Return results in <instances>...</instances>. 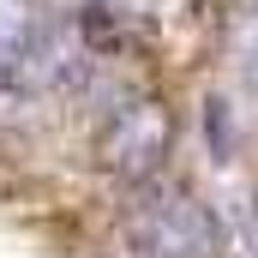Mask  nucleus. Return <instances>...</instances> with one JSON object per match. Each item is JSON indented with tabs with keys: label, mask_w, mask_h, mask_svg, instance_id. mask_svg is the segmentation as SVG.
<instances>
[{
	"label": "nucleus",
	"mask_w": 258,
	"mask_h": 258,
	"mask_svg": "<svg viewBox=\"0 0 258 258\" xmlns=\"http://www.w3.org/2000/svg\"><path fill=\"white\" fill-rule=\"evenodd\" d=\"M204 132H216V156H228V114H222V102H210V114H204Z\"/></svg>",
	"instance_id": "20e7f679"
},
{
	"label": "nucleus",
	"mask_w": 258,
	"mask_h": 258,
	"mask_svg": "<svg viewBox=\"0 0 258 258\" xmlns=\"http://www.w3.org/2000/svg\"><path fill=\"white\" fill-rule=\"evenodd\" d=\"M240 234H246V258H258V198H246L240 210Z\"/></svg>",
	"instance_id": "39448f33"
},
{
	"label": "nucleus",
	"mask_w": 258,
	"mask_h": 258,
	"mask_svg": "<svg viewBox=\"0 0 258 258\" xmlns=\"http://www.w3.org/2000/svg\"><path fill=\"white\" fill-rule=\"evenodd\" d=\"M168 144H174V114H168V102L132 96L126 108H114V114L102 120V132H96V162H102L114 180L144 186V180H156Z\"/></svg>",
	"instance_id": "f03ea898"
},
{
	"label": "nucleus",
	"mask_w": 258,
	"mask_h": 258,
	"mask_svg": "<svg viewBox=\"0 0 258 258\" xmlns=\"http://www.w3.org/2000/svg\"><path fill=\"white\" fill-rule=\"evenodd\" d=\"M234 60H240V78L258 90V0H246V12L234 24Z\"/></svg>",
	"instance_id": "7ed1b4c3"
},
{
	"label": "nucleus",
	"mask_w": 258,
	"mask_h": 258,
	"mask_svg": "<svg viewBox=\"0 0 258 258\" xmlns=\"http://www.w3.org/2000/svg\"><path fill=\"white\" fill-rule=\"evenodd\" d=\"M126 234L144 258H222L228 252L216 210L198 204L192 192H150L144 204H132Z\"/></svg>",
	"instance_id": "f257e3e1"
}]
</instances>
